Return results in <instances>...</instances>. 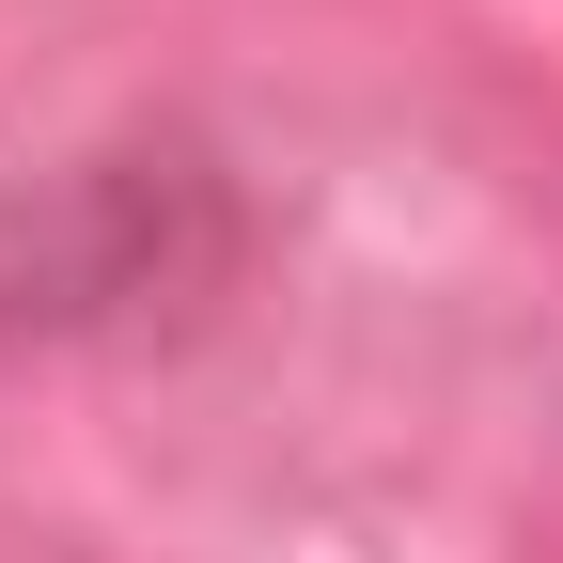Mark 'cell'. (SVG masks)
Masks as SVG:
<instances>
[{
  "label": "cell",
  "instance_id": "1",
  "mask_svg": "<svg viewBox=\"0 0 563 563\" xmlns=\"http://www.w3.org/2000/svg\"><path fill=\"white\" fill-rule=\"evenodd\" d=\"M188 266H220V188L188 157H110V173L0 188V329H79V313H125Z\"/></svg>",
  "mask_w": 563,
  "mask_h": 563
}]
</instances>
